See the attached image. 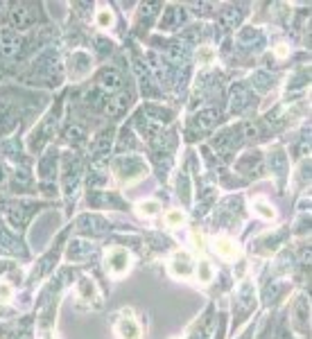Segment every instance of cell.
Instances as JSON below:
<instances>
[{
  "label": "cell",
  "instance_id": "5",
  "mask_svg": "<svg viewBox=\"0 0 312 339\" xmlns=\"http://www.w3.org/2000/svg\"><path fill=\"white\" fill-rule=\"evenodd\" d=\"M100 84H102L104 89H118L120 86V75L116 70H104L102 77H100Z\"/></svg>",
  "mask_w": 312,
  "mask_h": 339
},
{
  "label": "cell",
  "instance_id": "4",
  "mask_svg": "<svg viewBox=\"0 0 312 339\" xmlns=\"http://www.w3.org/2000/svg\"><path fill=\"white\" fill-rule=\"evenodd\" d=\"M172 267H174L176 274L188 276V274H190V258L185 256V253H176V258H174V262H172Z\"/></svg>",
  "mask_w": 312,
  "mask_h": 339
},
{
  "label": "cell",
  "instance_id": "1",
  "mask_svg": "<svg viewBox=\"0 0 312 339\" xmlns=\"http://www.w3.org/2000/svg\"><path fill=\"white\" fill-rule=\"evenodd\" d=\"M107 267L111 274H122L129 267V253L125 249H113L107 253Z\"/></svg>",
  "mask_w": 312,
  "mask_h": 339
},
{
  "label": "cell",
  "instance_id": "7",
  "mask_svg": "<svg viewBox=\"0 0 312 339\" xmlns=\"http://www.w3.org/2000/svg\"><path fill=\"white\" fill-rule=\"evenodd\" d=\"M98 25H100V27H109V25H111V11H100Z\"/></svg>",
  "mask_w": 312,
  "mask_h": 339
},
{
  "label": "cell",
  "instance_id": "3",
  "mask_svg": "<svg viewBox=\"0 0 312 339\" xmlns=\"http://www.w3.org/2000/svg\"><path fill=\"white\" fill-rule=\"evenodd\" d=\"M213 246H215V253H220L226 260H233V258L238 256V249H235L233 240H229V237H215Z\"/></svg>",
  "mask_w": 312,
  "mask_h": 339
},
{
  "label": "cell",
  "instance_id": "6",
  "mask_svg": "<svg viewBox=\"0 0 312 339\" xmlns=\"http://www.w3.org/2000/svg\"><path fill=\"white\" fill-rule=\"evenodd\" d=\"M165 222L170 226H179L181 222H183V213H179V211H170L167 213V217H165Z\"/></svg>",
  "mask_w": 312,
  "mask_h": 339
},
{
  "label": "cell",
  "instance_id": "2",
  "mask_svg": "<svg viewBox=\"0 0 312 339\" xmlns=\"http://www.w3.org/2000/svg\"><path fill=\"white\" fill-rule=\"evenodd\" d=\"M116 333L120 339H141V328H138V324L134 319H127V317L120 319Z\"/></svg>",
  "mask_w": 312,
  "mask_h": 339
}]
</instances>
